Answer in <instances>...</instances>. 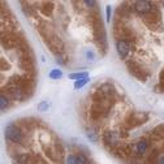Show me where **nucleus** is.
I'll return each mask as SVG.
<instances>
[{"mask_svg":"<svg viewBox=\"0 0 164 164\" xmlns=\"http://www.w3.org/2000/svg\"><path fill=\"white\" fill-rule=\"evenodd\" d=\"M89 77V73L87 72H78V73H72V74H69V78L70 80H82V78H87Z\"/></svg>","mask_w":164,"mask_h":164,"instance_id":"nucleus-13","label":"nucleus"},{"mask_svg":"<svg viewBox=\"0 0 164 164\" xmlns=\"http://www.w3.org/2000/svg\"><path fill=\"white\" fill-rule=\"evenodd\" d=\"M8 94L13 100H21L22 98H24V90H22L20 86H15V85L9 86Z\"/></svg>","mask_w":164,"mask_h":164,"instance_id":"nucleus-9","label":"nucleus"},{"mask_svg":"<svg viewBox=\"0 0 164 164\" xmlns=\"http://www.w3.org/2000/svg\"><path fill=\"white\" fill-rule=\"evenodd\" d=\"M116 50H117V53L121 59H125L128 56V53L130 51V46L128 43V40L125 39H118L116 42Z\"/></svg>","mask_w":164,"mask_h":164,"instance_id":"nucleus-8","label":"nucleus"},{"mask_svg":"<svg viewBox=\"0 0 164 164\" xmlns=\"http://www.w3.org/2000/svg\"><path fill=\"white\" fill-rule=\"evenodd\" d=\"M126 67L134 77H137V78L141 80V81H146V78H147V73L145 72V69H142V67H141L139 64H137L135 61H128Z\"/></svg>","mask_w":164,"mask_h":164,"instance_id":"nucleus-2","label":"nucleus"},{"mask_svg":"<svg viewBox=\"0 0 164 164\" xmlns=\"http://www.w3.org/2000/svg\"><path fill=\"white\" fill-rule=\"evenodd\" d=\"M86 135H87V138L91 141V142H94V143H97L98 142V135H97V133H95L94 130H87L86 132Z\"/></svg>","mask_w":164,"mask_h":164,"instance_id":"nucleus-16","label":"nucleus"},{"mask_svg":"<svg viewBox=\"0 0 164 164\" xmlns=\"http://www.w3.org/2000/svg\"><path fill=\"white\" fill-rule=\"evenodd\" d=\"M156 163H158V164H164V154H162L160 156H159V159H158Z\"/></svg>","mask_w":164,"mask_h":164,"instance_id":"nucleus-25","label":"nucleus"},{"mask_svg":"<svg viewBox=\"0 0 164 164\" xmlns=\"http://www.w3.org/2000/svg\"><path fill=\"white\" fill-rule=\"evenodd\" d=\"M149 149V145L145 139H138L135 143V152L138 155H145Z\"/></svg>","mask_w":164,"mask_h":164,"instance_id":"nucleus-10","label":"nucleus"},{"mask_svg":"<svg viewBox=\"0 0 164 164\" xmlns=\"http://www.w3.org/2000/svg\"><path fill=\"white\" fill-rule=\"evenodd\" d=\"M56 63L60 64V65H64V64H67V56H65V55H63V52H61V53H57V55H56Z\"/></svg>","mask_w":164,"mask_h":164,"instance_id":"nucleus-20","label":"nucleus"},{"mask_svg":"<svg viewBox=\"0 0 164 164\" xmlns=\"http://www.w3.org/2000/svg\"><path fill=\"white\" fill-rule=\"evenodd\" d=\"M29 162H30L29 154H18L17 156H15V159H13V163L15 164H29Z\"/></svg>","mask_w":164,"mask_h":164,"instance_id":"nucleus-11","label":"nucleus"},{"mask_svg":"<svg viewBox=\"0 0 164 164\" xmlns=\"http://www.w3.org/2000/svg\"><path fill=\"white\" fill-rule=\"evenodd\" d=\"M86 59H87L89 61H94L95 60V53H94V51L87 50V51H86Z\"/></svg>","mask_w":164,"mask_h":164,"instance_id":"nucleus-21","label":"nucleus"},{"mask_svg":"<svg viewBox=\"0 0 164 164\" xmlns=\"http://www.w3.org/2000/svg\"><path fill=\"white\" fill-rule=\"evenodd\" d=\"M67 164H77V160H76V156L74 155H68L67 156V160H65Z\"/></svg>","mask_w":164,"mask_h":164,"instance_id":"nucleus-22","label":"nucleus"},{"mask_svg":"<svg viewBox=\"0 0 164 164\" xmlns=\"http://www.w3.org/2000/svg\"><path fill=\"white\" fill-rule=\"evenodd\" d=\"M48 107H50V103L47 102V100H42V102L38 104V111L46 112V111H48Z\"/></svg>","mask_w":164,"mask_h":164,"instance_id":"nucleus-18","label":"nucleus"},{"mask_svg":"<svg viewBox=\"0 0 164 164\" xmlns=\"http://www.w3.org/2000/svg\"><path fill=\"white\" fill-rule=\"evenodd\" d=\"M152 4L147 2V0H138V2L134 3V9L137 12L139 13V15H147V13H150L152 11Z\"/></svg>","mask_w":164,"mask_h":164,"instance_id":"nucleus-6","label":"nucleus"},{"mask_svg":"<svg viewBox=\"0 0 164 164\" xmlns=\"http://www.w3.org/2000/svg\"><path fill=\"white\" fill-rule=\"evenodd\" d=\"M40 11H42V13L44 16L51 15L52 11H53V4L52 3H44L43 7H40Z\"/></svg>","mask_w":164,"mask_h":164,"instance_id":"nucleus-12","label":"nucleus"},{"mask_svg":"<svg viewBox=\"0 0 164 164\" xmlns=\"http://www.w3.org/2000/svg\"><path fill=\"white\" fill-rule=\"evenodd\" d=\"M146 120H147V113H145V112H133L129 116L128 122H129L132 126H138L141 124H143Z\"/></svg>","mask_w":164,"mask_h":164,"instance_id":"nucleus-7","label":"nucleus"},{"mask_svg":"<svg viewBox=\"0 0 164 164\" xmlns=\"http://www.w3.org/2000/svg\"><path fill=\"white\" fill-rule=\"evenodd\" d=\"M89 82V77L87 78H82V80H78V81H74V89H81Z\"/></svg>","mask_w":164,"mask_h":164,"instance_id":"nucleus-19","label":"nucleus"},{"mask_svg":"<svg viewBox=\"0 0 164 164\" xmlns=\"http://www.w3.org/2000/svg\"><path fill=\"white\" fill-rule=\"evenodd\" d=\"M47 44L51 47V50L53 52H57V53L63 52L64 42L61 40V38H59L57 35H51L50 38H47Z\"/></svg>","mask_w":164,"mask_h":164,"instance_id":"nucleus-5","label":"nucleus"},{"mask_svg":"<svg viewBox=\"0 0 164 164\" xmlns=\"http://www.w3.org/2000/svg\"><path fill=\"white\" fill-rule=\"evenodd\" d=\"M120 141V133L116 130H106L103 133V142L106 143L107 146H116Z\"/></svg>","mask_w":164,"mask_h":164,"instance_id":"nucleus-4","label":"nucleus"},{"mask_svg":"<svg viewBox=\"0 0 164 164\" xmlns=\"http://www.w3.org/2000/svg\"><path fill=\"white\" fill-rule=\"evenodd\" d=\"M5 138L12 143H21L22 141V130L16 125L9 124L5 126Z\"/></svg>","mask_w":164,"mask_h":164,"instance_id":"nucleus-1","label":"nucleus"},{"mask_svg":"<svg viewBox=\"0 0 164 164\" xmlns=\"http://www.w3.org/2000/svg\"><path fill=\"white\" fill-rule=\"evenodd\" d=\"M8 107H9V99L4 94H2L0 95V108H2V111L4 112Z\"/></svg>","mask_w":164,"mask_h":164,"instance_id":"nucleus-14","label":"nucleus"},{"mask_svg":"<svg viewBox=\"0 0 164 164\" xmlns=\"http://www.w3.org/2000/svg\"><path fill=\"white\" fill-rule=\"evenodd\" d=\"M106 13H107V22H111V7L107 5L106 8Z\"/></svg>","mask_w":164,"mask_h":164,"instance_id":"nucleus-24","label":"nucleus"},{"mask_svg":"<svg viewBox=\"0 0 164 164\" xmlns=\"http://www.w3.org/2000/svg\"><path fill=\"white\" fill-rule=\"evenodd\" d=\"M76 160H77V164H90L89 159L85 156L84 154H78L76 156Z\"/></svg>","mask_w":164,"mask_h":164,"instance_id":"nucleus-17","label":"nucleus"},{"mask_svg":"<svg viewBox=\"0 0 164 164\" xmlns=\"http://www.w3.org/2000/svg\"><path fill=\"white\" fill-rule=\"evenodd\" d=\"M85 4H86V5H89L90 8H95V7H97V2H94V0H86Z\"/></svg>","mask_w":164,"mask_h":164,"instance_id":"nucleus-23","label":"nucleus"},{"mask_svg":"<svg viewBox=\"0 0 164 164\" xmlns=\"http://www.w3.org/2000/svg\"><path fill=\"white\" fill-rule=\"evenodd\" d=\"M160 22H162L160 21V12H159V9H156V8H152V11L145 16V24L150 26L151 29L159 26Z\"/></svg>","mask_w":164,"mask_h":164,"instance_id":"nucleus-3","label":"nucleus"},{"mask_svg":"<svg viewBox=\"0 0 164 164\" xmlns=\"http://www.w3.org/2000/svg\"><path fill=\"white\" fill-rule=\"evenodd\" d=\"M63 77V72L61 69H52L50 72V78L51 80H59Z\"/></svg>","mask_w":164,"mask_h":164,"instance_id":"nucleus-15","label":"nucleus"}]
</instances>
